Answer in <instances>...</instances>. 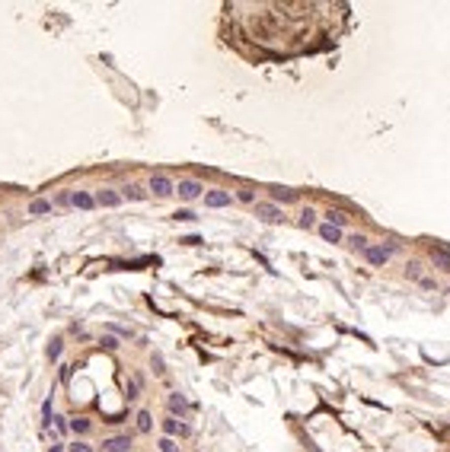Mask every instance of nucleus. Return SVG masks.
Instances as JSON below:
<instances>
[{
	"mask_svg": "<svg viewBox=\"0 0 450 452\" xmlns=\"http://www.w3.org/2000/svg\"><path fill=\"white\" fill-rule=\"evenodd\" d=\"M396 252H399V245H396V242H386V245H367V248H364V258H367V265L383 268Z\"/></svg>",
	"mask_w": 450,
	"mask_h": 452,
	"instance_id": "nucleus-1",
	"label": "nucleus"
},
{
	"mask_svg": "<svg viewBox=\"0 0 450 452\" xmlns=\"http://www.w3.org/2000/svg\"><path fill=\"white\" fill-rule=\"evenodd\" d=\"M297 201V191L291 188H272V204H294Z\"/></svg>",
	"mask_w": 450,
	"mask_h": 452,
	"instance_id": "nucleus-14",
	"label": "nucleus"
},
{
	"mask_svg": "<svg viewBox=\"0 0 450 452\" xmlns=\"http://www.w3.org/2000/svg\"><path fill=\"white\" fill-rule=\"evenodd\" d=\"M138 430H140V433H150V430H153L150 411H138Z\"/></svg>",
	"mask_w": 450,
	"mask_h": 452,
	"instance_id": "nucleus-17",
	"label": "nucleus"
},
{
	"mask_svg": "<svg viewBox=\"0 0 450 452\" xmlns=\"http://www.w3.org/2000/svg\"><path fill=\"white\" fill-rule=\"evenodd\" d=\"M51 204H58V207H70V188H64V191H58V198L51 201Z\"/></svg>",
	"mask_w": 450,
	"mask_h": 452,
	"instance_id": "nucleus-24",
	"label": "nucleus"
},
{
	"mask_svg": "<svg viewBox=\"0 0 450 452\" xmlns=\"http://www.w3.org/2000/svg\"><path fill=\"white\" fill-rule=\"evenodd\" d=\"M103 452H131V436H109V440H103Z\"/></svg>",
	"mask_w": 450,
	"mask_h": 452,
	"instance_id": "nucleus-10",
	"label": "nucleus"
},
{
	"mask_svg": "<svg viewBox=\"0 0 450 452\" xmlns=\"http://www.w3.org/2000/svg\"><path fill=\"white\" fill-rule=\"evenodd\" d=\"M103 347L105 350H118V347H122V341H118L115 334H105V338H103Z\"/></svg>",
	"mask_w": 450,
	"mask_h": 452,
	"instance_id": "nucleus-26",
	"label": "nucleus"
},
{
	"mask_svg": "<svg viewBox=\"0 0 450 452\" xmlns=\"http://www.w3.org/2000/svg\"><path fill=\"white\" fill-rule=\"evenodd\" d=\"M233 198H237L240 201V204H256V191H252V188H237V194H233Z\"/></svg>",
	"mask_w": 450,
	"mask_h": 452,
	"instance_id": "nucleus-19",
	"label": "nucleus"
},
{
	"mask_svg": "<svg viewBox=\"0 0 450 452\" xmlns=\"http://www.w3.org/2000/svg\"><path fill=\"white\" fill-rule=\"evenodd\" d=\"M409 277H412V280H421V265H418V261H409Z\"/></svg>",
	"mask_w": 450,
	"mask_h": 452,
	"instance_id": "nucleus-27",
	"label": "nucleus"
},
{
	"mask_svg": "<svg viewBox=\"0 0 450 452\" xmlns=\"http://www.w3.org/2000/svg\"><path fill=\"white\" fill-rule=\"evenodd\" d=\"M51 207L55 204H51L48 198H32L29 207H26V213H29V217H45V213H51Z\"/></svg>",
	"mask_w": 450,
	"mask_h": 452,
	"instance_id": "nucleus-11",
	"label": "nucleus"
},
{
	"mask_svg": "<svg viewBox=\"0 0 450 452\" xmlns=\"http://www.w3.org/2000/svg\"><path fill=\"white\" fill-rule=\"evenodd\" d=\"M319 236H322V242H342V229H335L329 223H319Z\"/></svg>",
	"mask_w": 450,
	"mask_h": 452,
	"instance_id": "nucleus-16",
	"label": "nucleus"
},
{
	"mask_svg": "<svg viewBox=\"0 0 450 452\" xmlns=\"http://www.w3.org/2000/svg\"><path fill=\"white\" fill-rule=\"evenodd\" d=\"M48 452H64V446H51V449H48Z\"/></svg>",
	"mask_w": 450,
	"mask_h": 452,
	"instance_id": "nucleus-31",
	"label": "nucleus"
},
{
	"mask_svg": "<svg viewBox=\"0 0 450 452\" xmlns=\"http://www.w3.org/2000/svg\"><path fill=\"white\" fill-rule=\"evenodd\" d=\"M70 207L73 211H96V198L86 188H70Z\"/></svg>",
	"mask_w": 450,
	"mask_h": 452,
	"instance_id": "nucleus-4",
	"label": "nucleus"
},
{
	"mask_svg": "<svg viewBox=\"0 0 450 452\" xmlns=\"http://www.w3.org/2000/svg\"><path fill=\"white\" fill-rule=\"evenodd\" d=\"M322 217H326V223L335 226V229H345V226H348V213H345V211H335V207H329Z\"/></svg>",
	"mask_w": 450,
	"mask_h": 452,
	"instance_id": "nucleus-13",
	"label": "nucleus"
},
{
	"mask_svg": "<svg viewBox=\"0 0 450 452\" xmlns=\"http://www.w3.org/2000/svg\"><path fill=\"white\" fill-rule=\"evenodd\" d=\"M252 207H256V217L265 220V223H278V220H284V213H281L278 204H272V201H259V204H252Z\"/></svg>",
	"mask_w": 450,
	"mask_h": 452,
	"instance_id": "nucleus-6",
	"label": "nucleus"
},
{
	"mask_svg": "<svg viewBox=\"0 0 450 452\" xmlns=\"http://www.w3.org/2000/svg\"><path fill=\"white\" fill-rule=\"evenodd\" d=\"M51 411H55V404H51V398H45V401H42V421H45V427L51 423Z\"/></svg>",
	"mask_w": 450,
	"mask_h": 452,
	"instance_id": "nucleus-25",
	"label": "nucleus"
},
{
	"mask_svg": "<svg viewBox=\"0 0 450 452\" xmlns=\"http://www.w3.org/2000/svg\"><path fill=\"white\" fill-rule=\"evenodd\" d=\"M61 350H64V341L55 338V341L48 344V360H58V357H61Z\"/></svg>",
	"mask_w": 450,
	"mask_h": 452,
	"instance_id": "nucleus-22",
	"label": "nucleus"
},
{
	"mask_svg": "<svg viewBox=\"0 0 450 452\" xmlns=\"http://www.w3.org/2000/svg\"><path fill=\"white\" fill-rule=\"evenodd\" d=\"M51 421H55V430H58V433H67V430H70L64 417H51Z\"/></svg>",
	"mask_w": 450,
	"mask_h": 452,
	"instance_id": "nucleus-30",
	"label": "nucleus"
},
{
	"mask_svg": "<svg viewBox=\"0 0 450 452\" xmlns=\"http://www.w3.org/2000/svg\"><path fill=\"white\" fill-rule=\"evenodd\" d=\"M313 223H316V211H313V207H304V213H300V226L310 229Z\"/></svg>",
	"mask_w": 450,
	"mask_h": 452,
	"instance_id": "nucleus-20",
	"label": "nucleus"
},
{
	"mask_svg": "<svg viewBox=\"0 0 450 452\" xmlns=\"http://www.w3.org/2000/svg\"><path fill=\"white\" fill-rule=\"evenodd\" d=\"M166 408H170V414H173V417H185V414L192 411V404H189V398H185V395L173 392L170 398H166Z\"/></svg>",
	"mask_w": 450,
	"mask_h": 452,
	"instance_id": "nucleus-9",
	"label": "nucleus"
},
{
	"mask_svg": "<svg viewBox=\"0 0 450 452\" xmlns=\"http://www.w3.org/2000/svg\"><path fill=\"white\" fill-rule=\"evenodd\" d=\"M93 198H96V207H122V194H118V188H99V191H93Z\"/></svg>",
	"mask_w": 450,
	"mask_h": 452,
	"instance_id": "nucleus-5",
	"label": "nucleus"
},
{
	"mask_svg": "<svg viewBox=\"0 0 450 452\" xmlns=\"http://www.w3.org/2000/svg\"><path fill=\"white\" fill-rule=\"evenodd\" d=\"M173 217H176V220H182V223H192V220H195V213H192V211H176Z\"/></svg>",
	"mask_w": 450,
	"mask_h": 452,
	"instance_id": "nucleus-28",
	"label": "nucleus"
},
{
	"mask_svg": "<svg viewBox=\"0 0 450 452\" xmlns=\"http://www.w3.org/2000/svg\"><path fill=\"white\" fill-rule=\"evenodd\" d=\"M351 242H354V248H361V252H364V248L371 245V239H367V236H354Z\"/></svg>",
	"mask_w": 450,
	"mask_h": 452,
	"instance_id": "nucleus-29",
	"label": "nucleus"
},
{
	"mask_svg": "<svg viewBox=\"0 0 450 452\" xmlns=\"http://www.w3.org/2000/svg\"><path fill=\"white\" fill-rule=\"evenodd\" d=\"M176 194L182 201H198L201 194H205V185H201L198 179H179L176 181Z\"/></svg>",
	"mask_w": 450,
	"mask_h": 452,
	"instance_id": "nucleus-3",
	"label": "nucleus"
},
{
	"mask_svg": "<svg viewBox=\"0 0 450 452\" xmlns=\"http://www.w3.org/2000/svg\"><path fill=\"white\" fill-rule=\"evenodd\" d=\"M147 191H153L157 198H170V194H176V181L163 172H153L150 179H147Z\"/></svg>",
	"mask_w": 450,
	"mask_h": 452,
	"instance_id": "nucleus-2",
	"label": "nucleus"
},
{
	"mask_svg": "<svg viewBox=\"0 0 450 452\" xmlns=\"http://www.w3.org/2000/svg\"><path fill=\"white\" fill-rule=\"evenodd\" d=\"M67 427H70L73 433H80V436H83V433H90V417H73V421L67 423Z\"/></svg>",
	"mask_w": 450,
	"mask_h": 452,
	"instance_id": "nucleus-18",
	"label": "nucleus"
},
{
	"mask_svg": "<svg viewBox=\"0 0 450 452\" xmlns=\"http://www.w3.org/2000/svg\"><path fill=\"white\" fill-rule=\"evenodd\" d=\"M118 194H122V201H144V198H147V191H144L140 185H134V181L122 185V188H118Z\"/></svg>",
	"mask_w": 450,
	"mask_h": 452,
	"instance_id": "nucleus-12",
	"label": "nucleus"
},
{
	"mask_svg": "<svg viewBox=\"0 0 450 452\" xmlns=\"http://www.w3.org/2000/svg\"><path fill=\"white\" fill-rule=\"evenodd\" d=\"M431 258H434V265H441L444 271H450V248L434 245V248H431Z\"/></svg>",
	"mask_w": 450,
	"mask_h": 452,
	"instance_id": "nucleus-15",
	"label": "nucleus"
},
{
	"mask_svg": "<svg viewBox=\"0 0 450 452\" xmlns=\"http://www.w3.org/2000/svg\"><path fill=\"white\" fill-rule=\"evenodd\" d=\"M160 427H163V436H170V440H176V436H185V433H189V427H185L179 417H173V414H166Z\"/></svg>",
	"mask_w": 450,
	"mask_h": 452,
	"instance_id": "nucleus-8",
	"label": "nucleus"
},
{
	"mask_svg": "<svg viewBox=\"0 0 450 452\" xmlns=\"http://www.w3.org/2000/svg\"><path fill=\"white\" fill-rule=\"evenodd\" d=\"M230 201H233V194L224 191V188H214V191L205 194V207H214V211H220V207H230Z\"/></svg>",
	"mask_w": 450,
	"mask_h": 452,
	"instance_id": "nucleus-7",
	"label": "nucleus"
},
{
	"mask_svg": "<svg viewBox=\"0 0 450 452\" xmlns=\"http://www.w3.org/2000/svg\"><path fill=\"white\" fill-rule=\"evenodd\" d=\"M157 446H160V452H182V449H179V443H176V440H170V436H160Z\"/></svg>",
	"mask_w": 450,
	"mask_h": 452,
	"instance_id": "nucleus-21",
	"label": "nucleus"
},
{
	"mask_svg": "<svg viewBox=\"0 0 450 452\" xmlns=\"http://www.w3.org/2000/svg\"><path fill=\"white\" fill-rule=\"evenodd\" d=\"M67 452H96V449H93L86 440H77V443H70V446H67Z\"/></svg>",
	"mask_w": 450,
	"mask_h": 452,
	"instance_id": "nucleus-23",
	"label": "nucleus"
}]
</instances>
